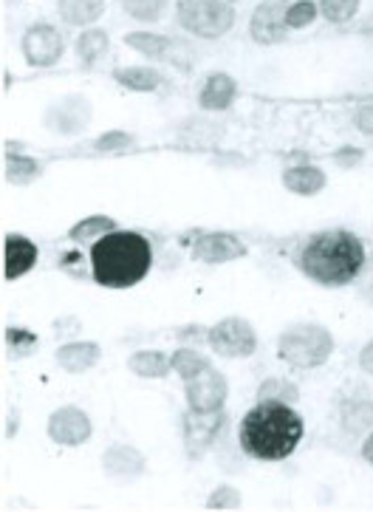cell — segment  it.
I'll return each mask as SVG.
<instances>
[{"label": "cell", "instance_id": "cell-28", "mask_svg": "<svg viewBox=\"0 0 373 512\" xmlns=\"http://www.w3.org/2000/svg\"><path fill=\"white\" fill-rule=\"evenodd\" d=\"M258 399L297 405V402H300V391H297V388H294V382H289V380H266V382H260Z\"/></svg>", "mask_w": 373, "mask_h": 512}, {"label": "cell", "instance_id": "cell-25", "mask_svg": "<svg viewBox=\"0 0 373 512\" xmlns=\"http://www.w3.org/2000/svg\"><path fill=\"white\" fill-rule=\"evenodd\" d=\"M170 0H122V9L139 23H156L167 12Z\"/></svg>", "mask_w": 373, "mask_h": 512}, {"label": "cell", "instance_id": "cell-31", "mask_svg": "<svg viewBox=\"0 0 373 512\" xmlns=\"http://www.w3.org/2000/svg\"><path fill=\"white\" fill-rule=\"evenodd\" d=\"M244 504V496L232 487V484H221V487H215L207 498V507L210 510H238Z\"/></svg>", "mask_w": 373, "mask_h": 512}, {"label": "cell", "instance_id": "cell-21", "mask_svg": "<svg viewBox=\"0 0 373 512\" xmlns=\"http://www.w3.org/2000/svg\"><path fill=\"white\" fill-rule=\"evenodd\" d=\"M114 80L122 85V88H128V91H136V94H150V91H156V88L162 85V74H159L156 68H147V66H125V68H116Z\"/></svg>", "mask_w": 373, "mask_h": 512}, {"label": "cell", "instance_id": "cell-7", "mask_svg": "<svg viewBox=\"0 0 373 512\" xmlns=\"http://www.w3.org/2000/svg\"><path fill=\"white\" fill-rule=\"evenodd\" d=\"M20 51H23L26 63L32 68H51L63 60L65 40L60 29H54L49 23H34L23 34Z\"/></svg>", "mask_w": 373, "mask_h": 512}, {"label": "cell", "instance_id": "cell-29", "mask_svg": "<svg viewBox=\"0 0 373 512\" xmlns=\"http://www.w3.org/2000/svg\"><path fill=\"white\" fill-rule=\"evenodd\" d=\"M359 3L362 0H320V15L328 23H348L351 17H357Z\"/></svg>", "mask_w": 373, "mask_h": 512}, {"label": "cell", "instance_id": "cell-23", "mask_svg": "<svg viewBox=\"0 0 373 512\" xmlns=\"http://www.w3.org/2000/svg\"><path fill=\"white\" fill-rule=\"evenodd\" d=\"M77 57L85 68L97 66L99 60L111 51V37L102 32V29H85V32L77 37Z\"/></svg>", "mask_w": 373, "mask_h": 512}, {"label": "cell", "instance_id": "cell-22", "mask_svg": "<svg viewBox=\"0 0 373 512\" xmlns=\"http://www.w3.org/2000/svg\"><path fill=\"white\" fill-rule=\"evenodd\" d=\"M125 46H130L133 51L145 54L150 60H167L170 51L176 49V43L164 34H153V32H130L125 34Z\"/></svg>", "mask_w": 373, "mask_h": 512}, {"label": "cell", "instance_id": "cell-17", "mask_svg": "<svg viewBox=\"0 0 373 512\" xmlns=\"http://www.w3.org/2000/svg\"><path fill=\"white\" fill-rule=\"evenodd\" d=\"M235 97H238V83L224 71H215V74L207 77L198 102H201L204 111H227L229 105L235 102Z\"/></svg>", "mask_w": 373, "mask_h": 512}, {"label": "cell", "instance_id": "cell-33", "mask_svg": "<svg viewBox=\"0 0 373 512\" xmlns=\"http://www.w3.org/2000/svg\"><path fill=\"white\" fill-rule=\"evenodd\" d=\"M34 337L32 331L26 329H6V343L12 348H17V351H29V348L34 346Z\"/></svg>", "mask_w": 373, "mask_h": 512}, {"label": "cell", "instance_id": "cell-12", "mask_svg": "<svg viewBox=\"0 0 373 512\" xmlns=\"http://www.w3.org/2000/svg\"><path fill=\"white\" fill-rule=\"evenodd\" d=\"M91 102L80 94H68L63 100H57L46 111V128L63 136H77L91 125Z\"/></svg>", "mask_w": 373, "mask_h": 512}, {"label": "cell", "instance_id": "cell-16", "mask_svg": "<svg viewBox=\"0 0 373 512\" xmlns=\"http://www.w3.org/2000/svg\"><path fill=\"white\" fill-rule=\"evenodd\" d=\"M102 357V348L97 343H88V340H80V343H65L54 351V360L57 365L68 371V374H85L91 371L94 365L99 363Z\"/></svg>", "mask_w": 373, "mask_h": 512}, {"label": "cell", "instance_id": "cell-20", "mask_svg": "<svg viewBox=\"0 0 373 512\" xmlns=\"http://www.w3.org/2000/svg\"><path fill=\"white\" fill-rule=\"evenodd\" d=\"M128 368L136 377H145V380H164V377L173 371V360H170L164 351H136V354H130Z\"/></svg>", "mask_w": 373, "mask_h": 512}, {"label": "cell", "instance_id": "cell-11", "mask_svg": "<svg viewBox=\"0 0 373 512\" xmlns=\"http://www.w3.org/2000/svg\"><path fill=\"white\" fill-rule=\"evenodd\" d=\"M49 430L51 442L63 447H80L91 439L94 433V425L88 419V413L82 408H74V405H65V408H57V411L49 416Z\"/></svg>", "mask_w": 373, "mask_h": 512}, {"label": "cell", "instance_id": "cell-1", "mask_svg": "<svg viewBox=\"0 0 373 512\" xmlns=\"http://www.w3.org/2000/svg\"><path fill=\"white\" fill-rule=\"evenodd\" d=\"M303 416L289 402L258 399L238 428V439L249 459L258 462H283L303 442Z\"/></svg>", "mask_w": 373, "mask_h": 512}, {"label": "cell", "instance_id": "cell-9", "mask_svg": "<svg viewBox=\"0 0 373 512\" xmlns=\"http://www.w3.org/2000/svg\"><path fill=\"white\" fill-rule=\"evenodd\" d=\"M184 450L190 459H201L212 442L218 439V433L224 428V408L218 411H190L184 413Z\"/></svg>", "mask_w": 373, "mask_h": 512}, {"label": "cell", "instance_id": "cell-6", "mask_svg": "<svg viewBox=\"0 0 373 512\" xmlns=\"http://www.w3.org/2000/svg\"><path fill=\"white\" fill-rule=\"evenodd\" d=\"M207 346L224 360H244L258 348V334L244 317H224L207 329Z\"/></svg>", "mask_w": 373, "mask_h": 512}, {"label": "cell", "instance_id": "cell-8", "mask_svg": "<svg viewBox=\"0 0 373 512\" xmlns=\"http://www.w3.org/2000/svg\"><path fill=\"white\" fill-rule=\"evenodd\" d=\"M289 0H263L249 17V34L258 46H277L289 37Z\"/></svg>", "mask_w": 373, "mask_h": 512}, {"label": "cell", "instance_id": "cell-27", "mask_svg": "<svg viewBox=\"0 0 373 512\" xmlns=\"http://www.w3.org/2000/svg\"><path fill=\"white\" fill-rule=\"evenodd\" d=\"M40 176V165L29 156H9L6 159V182L29 184Z\"/></svg>", "mask_w": 373, "mask_h": 512}, {"label": "cell", "instance_id": "cell-35", "mask_svg": "<svg viewBox=\"0 0 373 512\" xmlns=\"http://www.w3.org/2000/svg\"><path fill=\"white\" fill-rule=\"evenodd\" d=\"M362 156H365V153L357 148H340L334 153V162L340 167H357L359 162H362Z\"/></svg>", "mask_w": 373, "mask_h": 512}, {"label": "cell", "instance_id": "cell-15", "mask_svg": "<svg viewBox=\"0 0 373 512\" xmlns=\"http://www.w3.org/2000/svg\"><path fill=\"white\" fill-rule=\"evenodd\" d=\"M145 456L130 445H111L102 456V467L114 479H136L145 473Z\"/></svg>", "mask_w": 373, "mask_h": 512}, {"label": "cell", "instance_id": "cell-34", "mask_svg": "<svg viewBox=\"0 0 373 512\" xmlns=\"http://www.w3.org/2000/svg\"><path fill=\"white\" fill-rule=\"evenodd\" d=\"M354 125H357V131L362 136H371L373 139V102L371 105H362L354 116Z\"/></svg>", "mask_w": 373, "mask_h": 512}, {"label": "cell", "instance_id": "cell-4", "mask_svg": "<svg viewBox=\"0 0 373 512\" xmlns=\"http://www.w3.org/2000/svg\"><path fill=\"white\" fill-rule=\"evenodd\" d=\"M334 354V334L320 323H294L277 337V357L292 368H320Z\"/></svg>", "mask_w": 373, "mask_h": 512}, {"label": "cell", "instance_id": "cell-38", "mask_svg": "<svg viewBox=\"0 0 373 512\" xmlns=\"http://www.w3.org/2000/svg\"><path fill=\"white\" fill-rule=\"evenodd\" d=\"M362 300H365V303H371V306H373V281L368 283L365 289H362Z\"/></svg>", "mask_w": 373, "mask_h": 512}, {"label": "cell", "instance_id": "cell-14", "mask_svg": "<svg viewBox=\"0 0 373 512\" xmlns=\"http://www.w3.org/2000/svg\"><path fill=\"white\" fill-rule=\"evenodd\" d=\"M37 264V247L26 235H6L3 238V275L6 281H17Z\"/></svg>", "mask_w": 373, "mask_h": 512}, {"label": "cell", "instance_id": "cell-24", "mask_svg": "<svg viewBox=\"0 0 373 512\" xmlns=\"http://www.w3.org/2000/svg\"><path fill=\"white\" fill-rule=\"evenodd\" d=\"M116 230V221L111 215H88V218H82L77 221L71 232H68V238L74 241V244H97L99 238H105L108 232Z\"/></svg>", "mask_w": 373, "mask_h": 512}, {"label": "cell", "instance_id": "cell-30", "mask_svg": "<svg viewBox=\"0 0 373 512\" xmlns=\"http://www.w3.org/2000/svg\"><path fill=\"white\" fill-rule=\"evenodd\" d=\"M317 12H320V6L314 0H297V3L289 6L286 23H289V29H309L311 23L317 20Z\"/></svg>", "mask_w": 373, "mask_h": 512}, {"label": "cell", "instance_id": "cell-26", "mask_svg": "<svg viewBox=\"0 0 373 512\" xmlns=\"http://www.w3.org/2000/svg\"><path fill=\"white\" fill-rule=\"evenodd\" d=\"M170 360H173V371L179 374L181 380H190V377H195L198 371H204L210 365V360L204 354H198L195 348H179Z\"/></svg>", "mask_w": 373, "mask_h": 512}, {"label": "cell", "instance_id": "cell-18", "mask_svg": "<svg viewBox=\"0 0 373 512\" xmlns=\"http://www.w3.org/2000/svg\"><path fill=\"white\" fill-rule=\"evenodd\" d=\"M283 187L294 196H317L325 187V173L314 165H297L283 170Z\"/></svg>", "mask_w": 373, "mask_h": 512}, {"label": "cell", "instance_id": "cell-10", "mask_svg": "<svg viewBox=\"0 0 373 512\" xmlns=\"http://www.w3.org/2000/svg\"><path fill=\"white\" fill-rule=\"evenodd\" d=\"M184 391H187V405L193 411H218L224 408L229 394L227 377L215 368V365H207L204 371H198L195 377L184 380Z\"/></svg>", "mask_w": 373, "mask_h": 512}, {"label": "cell", "instance_id": "cell-36", "mask_svg": "<svg viewBox=\"0 0 373 512\" xmlns=\"http://www.w3.org/2000/svg\"><path fill=\"white\" fill-rule=\"evenodd\" d=\"M359 368L373 377V340H368V343L362 346V351H359Z\"/></svg>", "mask_w": 373, "mask_h": 512}, {"label": "cell", "instance_id": "cell-13", "mask_svg": "<svg viewBox=\"0 0 373 512\" xmlns=\"http://www.w3.org/2000/svg\"><path fill=\"white\" fill-rule=\"evenodd\" d=\"M244 255L246 247L232 232H207L193 244V258L201 264H229Z\"/></svg>", "mask_w": 373, "mask_h": 512}, {"label": "cell", "instance_id": "cell-2", "mask_svg": "<svg viewBox=\"0 0 373 512\" xmlns=\"http://www.w3.org/2000/svg\"><path fill=\"white\" fill-rule=\"evenodd\" d=\"M365 261V244L348 230L317 232L300 252L303 275L320 286H348L362 275Z\"/></svg>", "mask_w": 373, "mask_h": 512}, {"label": "cell", "instance_id": "cell-5", "mask_svg": "<svg viewBox=\"0 0 373 512\" xmlns=\"http://www.w3.org/2000/svg\"><path fill=\"white\" fill-rule=\"evenodd\" d=\"M176 20L184 32L201 40H218L235 26V9L227 0H181Z\"/></svg>", "mask_w": 373, "mask_h": 512}, {"label": "cell", "instance_id": "cell-32", "mask_svg": "<svg viewBox=\"0 0 373 512\" xmlns=\"http://www.w3.org/2000/svg\"><path fill=\"white\" fill-rule=\"evenodd\" d=\"M133 136H130L128 131H108L99 136L97 142H94V148L99 150V153H119V150H128L133 148Z\"/></svg>", "mask_w": 373, "mask_h": 512}, {"label": "cell", "instance_id": "cell-19", "mask_svg": "<svg viewBox=\"0 0 373 512\" xmlns=\"http://www.w3.org/2000/svg\"><path fill=\"white\" fill-rule=\"evenodd\" d=\"M57 15L68 26H91L105 15V0H57Z\"/></svg>", "mask_w": 373, "mask_h": 512}, {"label": "cell", "instance_id": "cell-37", "mask_svg": "<svg viewBox=\"0 0 373 512\" xmlns=\"http://www.w3.org/2000/svg\"><path fill=\"white\" fill-rule=\"evenodd\" d=\"M362 459H365L368 464H373V433L365 439V442H362Z\"/></svg>", "mask_w": 373, "mask_h": 512}, {"label": "cell", "instance_id": "cell-3", "mask_svg": "<svg viewBox=\"0 0 373 512\" xmlns=\"http://www.w3.org/2000/svg\"><path fill=\"white\" fill-rule=\"evenodd\" d=\"M153 247L139 232H108L91 247V275L105 289H130L147 278Z\"/></svg>", "mask_w": 373, "mask_h": 512}]
</instances>
